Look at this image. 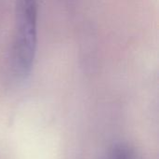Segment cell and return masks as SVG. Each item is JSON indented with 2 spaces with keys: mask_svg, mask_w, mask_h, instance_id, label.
Here are the masks:
<instances>
[{
  "mask_svg": "<svg viewBox=\"0 0 159 159\" xmlns=\"http://www.w3.org/2000/svg\"><path fill=\"white\" fill-rule=\"evenodd\" d=\"M109 159H134V155L129 147L120 144L114 147Z\"/></svg>",
  "mask_w": 159,
  "mask_h": 159,
  "instance_id": "7a4b0ae2",
  "label": "cell"
},
{
  "mask_svg": "<svg viewBox=\"0 0 159 159\" xmlns=\"http://www.w3.org/2000/svg\"><path fill=\"white\" fill-rule=\"evenodd\" d=\"M37 46L36 0H17L11 48V67L19 78L26 77L34 65Z\"/></svg>",
  "mask_w": 159,
  "mask_h": 159,
  "instance_id": "6da1fadb",
  "label": "cell"
}]
</instances>
